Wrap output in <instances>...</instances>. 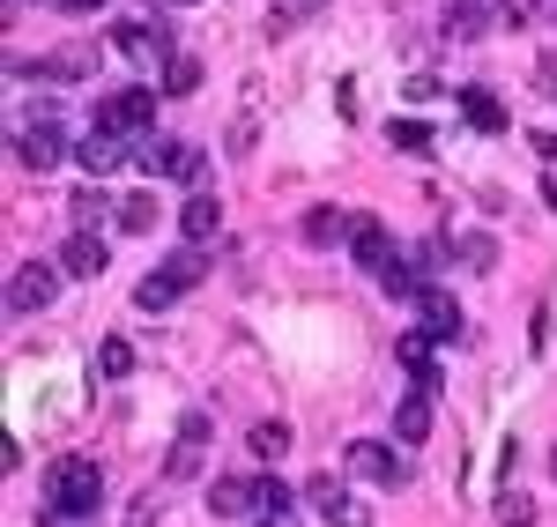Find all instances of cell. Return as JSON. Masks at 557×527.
<instances>
[{"label": "cell", "mask_w": 557, "mask_h": 527, "mask_svg": "<svg viewBox=\"0 0 557 527\" xmlns=\"http://www.w3.org/2000/svg\"><path fill=\"white\" fill-rule=\"evenodd\" d=\"M45 498H52V513H60V520H89V513L104 505V468L83 461V453H67V461H52V468H45Z\"/></svg>", "instance_id": "6da1fadb"}, {"label": "cell", "mask_w": 557, "mask_h": 527, "mask_svg": "<svg viewBox=\"0 0 557 527\" xmlns=\"http://www.w3.org/2000/svg\"><path fill=\"white\" fill-rule=\"evenodd\" d=\"M149 120H157V89H104V97H97V127L149 134Z\"/></svg>", "instance_id": "7a4b0ae2"}, {"label": "cell", "mask_w": 557, "mask_h": 527, "mask_svg": "<svg viewBox=\"0 0 557 527\" xmlns=\"http://www.w3.org/2000/svg\"><path fill=\"white\" fill-rule=\"evenodd\" d=\"M60 275H67L60 261H52V267H45V261H23L15 275H8V305H15V312H52V298H60Z\"/></svg>", "instance_id": "3957f363"}, {"label": "cell", "mask_w": 557, "mask_h": 527, "mask_svg": "<svg viewBox=\"0 0 557 527\" xmlns=\"http://www.w3.org/2000/svg\"><path fill=\"white\" fill-rule=\"evenodd\" d=\"M305 505H320L327 527H372V513L343 490V476H312V484H305Z\"/></svg>", "instance_id": "277c9868"}, {"label": "cell", "mask_w": 557, "mask_h": 527, "mask_svg": "<svg viewBox=\"0 0 557 527\" xmlns=\"http://www.w3.org/2000/svg\"><path fill=\"white\" fill-rule=\"evenodd\" d=\"M67 156V141H60V120H30V127L15 134V164L23 172H52Z\"/></svg>", "instance_id": "5b68a950"}, {"label": "cell", "mask_w": 557, "mask_h": 527, "mask_svg": "<svg viewBox=\"0 0 557 527\" xmlns=\"http://www.w3.org/2000/svg\"><path fill=\"white\" fill-rule=\"evenodd\" d=\"M349 468H357L364 484H380V490H401V476H409L401 453H394L386 439H357V446H349Z\"/></svg>", "instance_id": "8992f818"}, {"label": "cell", "mask_w": 557, "mask_h": 527, "mask_svg": "<svg viewBox=\"0 0 557 527\" xmlns=\"http://www.w3.org/2000/svg\"><path fill=\"white\" fill-rule=\"evenodd\" d=\"M394 356H401L409 387H424V394H438V342H431L424 327H401V342H394Z\"/></svg>", "instance_id": "52a82bcc"}, {"label": "cell", "mask_w": 557, "mask_h": 527, "mask_svg": "<svg viewBox=\"0 0 557 527\" xmlns=\"http://www.w3.org/2000/svg\"><path fill=\"white\" fill-rule=\"evenodd\" d=\"M417 312H424V335H431V342H461V305H454V290L424 283V290H417Z\"/></svg>", "instance_id": "ba28073f"}, {"label": "cell", "mask_w": 557, "mask_h": 527, "mask_svg": "<svg viewBox=\"0 0 557 527\" xmlns=\"http://www.w3.org/2000/svg\"><path fill=\"white\" fill-rule=\"evenodd\" d=\"M349 261L372 267V275H386V267H394V238H386L380 216H357V230H349Z\"/></svg>", "instance_id": "9c48e42d"}, {"label": "cell", "mask_w": 557, "mask_h": 527, "mask_svg": "<svg viewBox=\"0 0 557 527\" xmlns=\"http://www.w3.org/2000/svg\"><path fill=\"white\" fill-rule=\"evenodd\" d=\"M260 505V484H246V476H215L209 484V513L215 520H246Z\"/></svg>", "instance_id": "30bf717a"}, {"label": "cell", "mask_w": 557, "mask_h": 527, "mask_svg": "<svg viewBox=\"0 0 557 527\" xmlns=\"http://www.w3.org/2000/svg\"><path fill=\"white\" fill-rule=\"evenodd\" d=\"M112 45H120V52H134V60H178L172 30H157V23H120V30H112Z\"/></svg>", "instance_id": "8fae6325"}, {"label": "cell", "mask_w": 557, "mask_h": 527, "mask_svg": "<svg viewBox=\"0 0 557 527\" xmlns=\"http://www.w3.org/2000/svg\"><path fill=\"white\" fill-rule=\"evenodd\" d=\"M60 267H67V275H104V267H112V253H104V230H75V238L60 246Z\"/></svg>", "instance_id": "7c38bea8"}, {"label": "cell", "mask_w": 557, "mask_h": 527, "mask_svg": "<svg viewBox=\"0 0 557 527\" xmlns=\"http://www.w3.org/2000/svg\"><path fill=\"white\" fill-rule=\"evenodd\" d=\"M394 439H401V446H424L431 439V394H424V387H409V394L394 401Z\"/></svg>", "instance_id": "4fadbf2b"}, {"label": "cell", "mask_w": 557, "mask_h": 527, "mask_svg": "<svg viewBox=\"0 0 557 527\" xmlns=\"http://www.w3.org/2000/svg\"><path fill=\"white\" fill-rule=\"evenodd\" d=\"M75 156H83L89 178H112L120 164H127V149H120V134H112V127H89V141L75 149Z\"/></svg>", "instance_id": "5bb4252c"}, {"label": "cell", "mask_w": 557, "mask_h": 527, "mask_svg": "<svg viewBox=\"0 0 557 527\" xmlns=\"http://www.w3.org/2000/svg\"><path fill=\"white\" fill-rule=\"evenodd\" d=\"M215 230H223V209H215L209 193H194V201L178 209V238H186V246H209Z\"/></svg>", "instance_id": "9a60e30c"}, {"label": "cell", "mask_w": 557, "mask_h": 527, "mask_svg": "<svg viewBox=\"0 0 557 527\" xmlns=\"http://www.w3.org/2000/svg\"><path fill=\"white\" fill-rule=\"evenodd\" d=\"M461 120H469L475 134H506V104H498L491 89L475 83V89H461Z\"/></svg>", "instance_id": "2e32d148"}, {"label": "cell", "mask_w": 557, "mask_h": 527, "mask_svg": "<svg viewBox=\"0 0 557 527\" xmlns=\"http://www.w3.org/2000/svg\"><path fill=\"white\" fill-rule=\"evenodd\" d=\"M349 230H357L349 209H305V246H343Z\"/></svg>", "instance_id": "e0dca14e"}, {"label": "cell", "mask_w": 557, "mask_h": 527, "mask_svg": "<svg viewBox=\"0 0 557 527\" xmlns=\"http://www.w3.org/2000/svg\"><path fill=\"white\" fill-rule=\"evenodd\" d=\"M438 30H446V38H491V8H475V0H454V8H446V15H438Z\"/></svg>", "instance_id": "ac0fdd59"}, {"label": "cell", "mask_w": 557, "mask_h": 527, "mask_svg": "<svg viewBox=\"0 0 557 527\" xmlns=\"http://www.w3.org/2000/svg\"><path fill=\"white\" fill-rule=\"evenodd\" d=\"M127 372H134V342L104 335V342H97V379H127Z\"/></svg>", "instance_id": "d6986e66"}, {"label": "cell", "mask_w": 557, "mask_h": 527, "mask_svg": "<svg viewBox=\"0 0 557 527\" xmlns=\"http://www.w3.org/2000/svg\"><path fill=\"white\" fill-rule=\"evenodd\" d=\"M194 89H201V60H194V52L164 60V97H194Z\"/></svg>", "instance_id": "ffe728a7"}, {"label": "cell", "mask_w": 557, "mask_h": 527, "mask_svg": "<svg viewBox=\"0 0 557 527\" xmlns=\"http://www.w3.org/2000/svg\"><path fill=\"white\" fill-rule=\"evenodd\" d=\"M454 253L483 275V267H498V238H491V230H469V238H454Z\"/></svg>", "instance_id": "44dd1931"}, {"label": "cell", "mask_w": 557, "mask_h": 527, "mask_svg": "<svg viewBox=\"0 0 557 527\" xmlns=\"http://www.w3.org/2000/svg\"><path fill=\"white\" fill-rule=\"evenodd\" d=\"M386 141H394L401 156H431V127H424V120H394V127H386Z\"/></svg>", "instance_id": "7402d4cb"}, {"label": "cell", "mask_w": 557, "mask_h": 527, "mask_svg": "<svg viewBox=\"0 0 557 527\" xmlns=\"http://www.w3.org/2000/svg\"><path fill=\"white\" fill-rule=\"evenodd\" d=\"M120 230H134V238L157 230V193H127V201H120Z\"/></svg>", "instance_id": "603a6c76"}, {"label": "cell", "mask_w": 557, "mask_h": 527, "mask_svg": "<svg viewBox=\"0 0 557 527\" xmlns=\"http://www.w3.org/2000/svg\"><path fill=\"white\" fill-rule=\"evenodd\" d=\"M164 275H172L178 290H194V283H201V275H209V261H201V246H178L172 261H164Z\"/></svg>", "instance_id": "cb8c5ba5"}, {"label": "cell", "mask_w": 557, "mask_h": 527, "mask_svg": "<svg viewBox=\"0 0 557 527\" xmlns=\"http://www.w3.org/2000/svg\"><path fill=\"white\" fill-rule=\"evenodd\" d=\"M253 461H283V453H290V424H253Z\"/></svg>", "instance_id": "d4e9b609"}, {"label": "cell", "mask_w": 557, "mask_h": 527, "mask_svg": "<svg viewBox=\"0 0 557 527\" xmlns=\"http://www.w3.org/2000/svg\"><path fill=\"white\" fill-rule=\"evenodd\" d=\"M75 75H89V45H67L45 60V83H75Z\"/></svg>", "instance_id": "484cf974"}, {"label": "cell", "mask_w": 557, "mask_h": 527, "mask_svg": "<svg viewBox=\"0 0 557 527\" xmlns=\"http://www.w3.org/2000/svg\"><path fill=\"white\" fill-rule=\"evenodd\" d=\"M172 178H186V186H201V178H209V156H201L194 141H178V149H172Z\"/></svg>", "instance_id": "4316f807"}, {"label": "cell", "mask_w": 557, "mask_h": 527, "mask_svg": "<svg viewBox=\"0 0 557 527\" xmlns=\"http://www.w3.org/2000/svg\"><path fill=\"white\" fill-rule=\"evenodd\" d=\"M172 298H178V283H172V275H149V283L134 290V305H141V312H164Z\"/></svg>", "instance_id": "83f0119b"}, {"label": "cell", "mask_w": 557, "mask_h": 527, "mask_svg": "<svg viewBox=\"0 0 557 527\" xmlns=\"http://www.w3.org/2000/svg\"><path fill=\"white\" fill-rule=\"evenodd\" d=\"M164 476H172V484L201 476V446H194V439H178V446H172V461H164Z\"/></svg>", "instance_id": "f1b7e54d"}, {"label": "cell", "mask_w": 557, "mask_h": 527, "mask_svg": "<svg viewBox=\"0 0 557 527\" xmlns=\"http://www.w3.org/2000/svg\"><path fill=\"white\" fill-rule=\"evenodd\" d=\"M67 209H75V230H97V223H104V209H112V201H104V193H97V186H89V193H75V201H67Z\"/></svg>", "instance_id": "f546056e"}, {"label": "cell", "mask_w": 557, "mask_h": 527, "mask_svg": "<svg viewBox=\"0 0 557 527\" xmlns=\"http://www.w3.org/2000/svg\"><path fill=\"white\" fill-rule=\"evenodd\" d=\"M528 520H535L528 490H498V527H528Z\"/></svg>", "instance_id": "4dcf8cb0"}, {"label": "cell", "mask_w": 557, "mask_h": 527, "mask_svg": "<svg viewBox=\"0 0 557 527\" xmlns=\"http://www.w3.org/2000/svg\"><path fill=\"white\" fill-rule=\"evenodd\" d=\"M380 283H386V298H417V290H424V275H417V267H401V261L386 267Z\"/></svg>", "instance_id": "1f68e13d"}, {"label": "cell", "mask_w": 557, "mask_h": 527, "mask_svg": "<svg viewBox=\"0 0 557 527\" xmlns=\"http://www.w3.org/2000/svg\"><path fill=\"white\" fill-rule=\"evenodd\" d=\"M260 505H268V520H290V505H298V498H290V484H275V476H268V484H260Z\"/></svg>", "instance_id": "d6a6232c"}, {"label": "cell", "mask_w": 557, "mask_h": 527, "mask_svg": "<svg viewBox=\"0 0 557 527\" xmlns=\"http://www.w3.org/2000/svg\"><path fill=\"white\" fill-rule=\"evenodd\" d=\"M172 149H178V141H141V172L164 178V172H172Z\"/></svg>", "instance_id": "836d02e7"}, {"label": "cell", "mask_w": 557, "mask_h": 527, "mask_svg": "<svg viewBox=\"0 0 557 527\" xmlns=\"http://www.w3.org/2000/svg\"><path fill=\"white\" fill-rule=\"evenodd\" d=\"M438 89H446V83H438V75H417V83H409V104H431Z\"/></svg>", "instance_id": "e575fe53"}, {"label": "cell", "mask_w": 557, "mask_h": 527, "mask_svg": "<svg viewBox=\"0 0 557 527\" xmlns=\"http://www.w3.org/2000/svg\"><path fill=\"white\" fill-rule=\"evenodd\" d=\"M498 15L506 23H535V0H498Z\"/></svg>", "instance_id": "d590c367"}, {"label": "cell", "mask_w": 557, "mask_h": 527, "mask_svg": "<svg viewBox=\"0 0 557 527\" xmlns=\"http://www.w3.org/2000/svg\"><path fill=\"white\" fill-rule=\"evenodd\" d=\"M535 83H543V89L557 97V52H543V60H535Z\"/></svg>", "instance_id": "8d00e7d4"}, {"label": "cell", "mask_w": 557, "mask_h": 527, "mask_svg": "<svg viewBox=\"0 0 557 527\" xmlns=\"http://www.w3.org/2000/svg\"><path fill=\"white\" fill-rule=\"evenodd\" d=\"M535 149H543V164L557 172V134H535Z\"/></svg>", "instance_id": "74e56055"}, {"label": "cell", "mask_w": 557, "mask_h": 527, "mask_svg": "<svg viewBox=\"0 0 557 527\" xmlns=\"http://www.w3.org/2000/svg\"><path fill=\"white\" fill-rule=\"evenodd\" d=\"M60 8H75V15H97V8H104V0H60Z\"/></svg>", "instance_id": "f35d334b"}, {"label": "cell", "mask_w": 557, "mask_h": 527, "mask_svg": "<svg viewBox=\"0 0 557 527\" xmlns=\"http://www.w3.org/2000/svg\"><path fill=\"white\" fill-rule=\"evenodd\" d=\"M543 201H550V209H557V172H550V178H543Z\"/></svg>", "instance_id": "ab89813d"}, {"label": "cell", "mask_w": 557, "mask_h": 527, "mask_svg": "<svg viewBox=\"0 0 557 527\" xmlns=\"http://www.w3.org/2000/svg\"><path fill=\"white\" fill-rule=\"evenodd\" d=\"M550 476H557V446H550Z\"/></svg>", "instance_id": "60d3db41"}, {"label": "cell", "mask_w": 557, "mask_h": 527, "mask_svg": "<svg viewBox=\"0 0 557 527\" xmlns=\"http://www.w3.org/2000/svg\"><path fill=\"white\" fill-rule=\"evenodd\" d=\"M268 527H290V520H268Z\"/></svg>", "instance_id": "b9f144b4"}, {"label": "cell", "mask_w": 557, "mask_h": 527, "mask_svg": "<svg viewBox=\"0 0 557 527\" xmlns=\"http://www.w3.org/2000/svg\"><path fill=\"white\" fill-rule=\"evenodd\" d=\"M178 8H194V0H178Z\"/></svg>", "instance_id": "7bdbcfd3"}]
</instances>
